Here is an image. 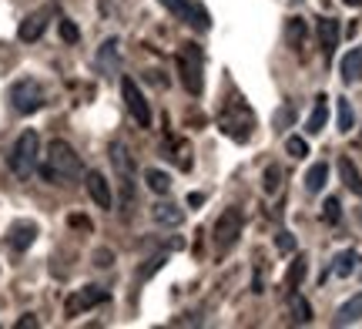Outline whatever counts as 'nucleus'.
Instances as JSON below:
<instances>
[{
  "instance_id": "21",
  "label": "nucleus",
  "mask_w": 362,
  "mask_h": 329,
  "mask_svg": "<svg viewBox=\"0 0 362 329\" xmlns=\"http://www.w3.org/2000/svg\"><path fill=\"white\" fill-rule=\"evenodd\" d=\"M151 219L158 225H181L185 222V212L178 205H171V202H158L155 209H151Z\"/></svg>"
},
{
  "instance_id": "31",
  "label": "nucleus",
  "mask_w": 362,
  "mask_h": 329,
  "mask_svg": "<svg viewBox=\"0 0 362 329\" xmlns=\"http://www.w3.org/2000/svg\"><path fill=\"white\" fill-rule=\"evenodd\" d=\"M292 121H296V108H292V105H282L279 111H275L272 125H275V132H285V128H288Z\"/></svg>"
},
{
  "instance_id": "16",
  "label": "nucleus",
  "mask_w": 362,
  "mask_h": 329,
  "mask_svg": "<svg viewBox=\"0 0 362 329\" xmlns=\"http://www.w3.org/2000/svg\"><path fill=\"white\" fill-rule=\"evenodd\" d=\"M339 74H342V81H346V84L362 81V47H352V51L339 61Z\"/></svg>"
},
{
  "instance_id": "30",
  "label": "nucleus",
  "mask_w": 362,
  "mask_h": 329,
  "mask_svg": "<svg viewBox=\"0 0 362 329\" xmlns=\"http://www.w3.org/2000/svg\"><path fill=\"white\" fill-rule=\"evenodd\" d=\"M339 219H342V202H339V198H325V205H322V222H325V225H336Z\"/></svg>"
},
{
  "instance_id": "20",
  "label": "nucleus",
  "mask_w": 362,
  "mask_h": 329,
  "mask_svg": "<svg viewBox=\"0 0 362 329\" xmlns=\"http://www.w3.org/2000/svg\"><path fill=\"white\" fill-rule=\"evenodd\" d=\"M325 121H329V98H325V94H319V98H315V108H312V115H309V121H305V132L319 134L325 128Z\"/></svg>"
},
{
  "instance_id": "35",
  "label": "nucleus",
  "mask_w": 362,
  "mask_h": 329,
  "mask_svg": "<svg viewBox=\"0 0 362 329\" xmlns=\"http://www.w3.org/2000/svg\"><path fill=\"white\" fill-rule=\"evenodd\" d=\"M17 329H37V316H34V313L21 316V319H17Z\"/></svg>"
},
{
  "instance_id": "15",
  "label": "nucleus",
  "mask_w": 362,
  "mask_h": 329,
  "mask_svg": "<svg viewBox=\"0 0 362 329\" xmlns=\"http://www.w3.org/2000/svg\"><path fill=\"white\" fill-rule=\"evenodd\" d=\"M47 17H51V11H34L27 13L24 21H21V27H17V37L24 40V44H34V40L47 30Z\"/></svg>"
},
{
  "instance_id": "40",
  "label": "nucleus",
  "mask_w": 362,
  "mask_h": 329,
  "mask_svg": "<svg viewBox=\"0 0 362 329\" xmlns=\"http://www.w3.org/2000/svg\"><path fill=\"white\" fill-rule=\"evenodd\" d=\"M359 272H362V269H359Z\"/></svg>"
},
{
  "instance_id": "26",
  "label": "nucleus",
  "mask_w": 362,
  "mask_h": 329,
  "mask_svg": "<svg viewBox=\"0 0 362 329\" xmlns=\"http://www.w3.org/2000/svg\"><path fill=\"white\" fill-rule=\"evenodd\" d=\"M292 319H296L298 326H305V323H312V306H309V299L305 296H298L296 289H292Z\"/></svg>"
},
{
  "instance_id": "22",
  "label": "nucleus",
  "mask_w": 362,
  "mask_h": 329,
  "mask_svg": "<svg viewBox=\"0 0 362 329\" xmlns=\"http://www.w3.org/2000/svg\"><path fill=\"white\" fill-rule=\"evenodd\" d=\"M325 178H329V165H325V161H315V165L305 171V192H309V195H319L325 188Z\"/></svg>"
},
{
  "instance_id": "24",
  "label": "nucleus",
  "mask_w": 362,
  "mask_h": 329,
  "mask_svg": "<svg viewBox=\"0 0 362 329\" xmlns=\"http://www.w3.org/2000/svg\"><path fill=\"white\" fill-rule=\"evenodd\" d=\"M336 121H339V132H342V134L356 128V111H352L349 98H339V101H336Z\"/></svg>"
},
{
  "instance_id": "32",
  "label": "nucleus",
  "mask_w": 362,
  "mask_h": 329,
  "mask_svg": "<svg viewBox=\"0 0 362 329\" xmlns=\"http://www.w3.org/2000/svg\"><path fill=\"white\" fill-rule=\"evenodd\" d=\"M275 249L282 252V255H288V252H296L298 249V242H296V236L288 232V229H282L279 236H275Z\"/></svg>"
},
{
  "instance_id": "3",
  "label": "nucleus",
  "mask_w": 362,
  "mask_h": 329,
  "mask_svg": "<svg viewBox=\"0 0 362 329\" xmlns=\"http://www.w3.org/2000/svg\"><path fill=\"white\" fill-rule=\"evenodd\" d=\"M37 158H40V134L34 128L21 132V138L13 142L11 155H7V165L17 178H30L34 168H37Z\"/></svg>"
},
{
  "instance_id": "34",
  "label": "nucleus",
  "mask_w": 362,
  "mask_h": 329,
  "mask_svg": "<svg viewBox=\"0 0 362 329\" xmlns=\"http://www.w3.org/2000/svg\"><path fill=\"white\" fill-rule=\"evenodd\" d=\"M61 37H64L67 44H78V40H81L78 24H74V21H67V17H61Z\"/></svg>"
},
{
  "instance_id": "27",
  "label": "nucleus",
  "mask_w": 362,
  "mask_h": 329,
  "mask_svg": "<svg viewBox=\"0 0 362 329\" xmlns=\"http://www.w3.org/2000/svg\"><path fill=\"white\" fill-rule=\"evenodd\" d=\"M305 269H309V265H305V255H296V262L288 265L285 286H288V289H298V286H302V279H305Z\"/></svg>"
},
{
  "instance_id": "1",
  "label": "nucleus",
  "mask_w": 362,
  "mask_h": 329,
  "mask_svg": "<svg viewBox=\"0 0 362 329\" xmlns=\"http://www.w3.org/2000/svg\"><path fill=\"white\" fill-rule=\"evenodd\" d=\"M40 178L51 185H78L84 178V161L74 148L54 138L47 145V155H44V165H40Z\"/></svg>"
},
{
  "instance_id": "39",
  "label": "nucleus",
  "mask_w": 362,
  "mask_h": 329,
  "mask_svg": "<svg viewBox=\"0 0 362 329\" xmlns=\"http://www.w3.org/2000/svg\"><path fill=\"white\" fill-rule=\"evenodd\" d=\"M342 4H349V7H362V0H342Z\"/></svg>"
},
{
  "instance_id": "18",
  "label": "nucleus",
  "mask_w": 362,
  "mask_h": 329,
  "mask_svg": "<svg viewBox=\"0 0 362 329\" xmlns=\"http://www.w3.org/2000/svg\"><path fill=\"white\" fill-rule=\"evenodd\" d=\"M339 178L346 182V188H349L352 195L362 198V175H359V168H356L352 158H339Z\"/></svg>"
},
{
  "instance_id": "9",
  "label": "nucleus",
  "mask_w": 362,
  "mask_h": 329,
  "mask_svg": "<svg viewBox=\"0 0 362 329\" xmlns=\"http://www.w3.org/2000/svg\"><path fill=\"white\" fill-rule=\"evenodd\" d=\"M242 225H245L242 209H225V212H221V219L215 222V246H218V252H228L235 242H238V236H242Z\"/></svg>"
},
{
  "instance_id": "33",
  "label": "nucleus",
  "mask_w": 362,
  "mask_h": 329,
  "mask_svg": "<svg viewBox=\"0 0 362 329\" xmlns=\"http://www.w3.org/2000/svg\"><path fill=\"white\" fill-rule=\"evenodd\" d=\"M285 151H288L292 158H305V155H309V145H305V138H296V134H292V138H285Z\"/></svg>"
},
{
  "instance_id": "11",
  "label": "nucleus",
  "mask_w": 362,
  "mask_h": 329,
  "mask_svg": "<svg viewBox=\"0 0 362 329\" xmlns=\"http://www.w3.org/2000/svg\"><path fill=\"white\" fill-rule=\"evenodd\" d=\"M315 34H319L322 57L325 61H332V54H336V47H339V37H342V24H339L336 17H322V21L315 24Z\"/></svg>"
},
{
  "instance_id": "5",
  "label": "nucleus",
  "mask_w": 362,
  "mask_h": 329,
  "mask_svg": "<svg viewBox=\"0 0 362 329\" xmlns=\"http://www.w3.org/2000/svg\"><path fill=\"white\" fill-rule=\"evenodd\" d=\"M7 98H11V108L17 111V115H34V111L44 108V88H40L34 78L13 81Z\"/></svg>"
},
{
  "instance_id": "7",
  "label": "nucleus",
  "mask_w": 362,
  "mask_h": 329,
  "mask_svg": "<svg viewBox=\"0 0 362 329\" xmlns=\"http://www.w3.org/2000/svg\"><path fill=\"white\" fill-rule=\"evenodd\" d=\"M107 155H111V165H115L117 182H121V198H124V205H131L134 202V158L121 142H111Z\"/></svg>"
},
{
  "instance_id": "29",
  "label": "nucleus",
  "mask_w": 362,
  "mask_h": 329,
  "mask_svg": "<svg viewBox=\"0 0 362 329\" xmlns=\"http://www.w3.org/2000/svg\"><path fill=\"white\" fill-rule=\"evenodd\" d=\"M165 262H168V255H165V252H161V255H155V259H148V262L138 269V282H144V279H151L155 272H161V265H165Z\"/></svg>"
},
{
  "instance_id": "6",
  "label": "nucleus",
  "mask_w": 362,
  "mask_h": 329,
  "mask_svg": "<svg viewBox=\"0 0 362 329\" xmlns=\"http://www.w3.org/2000/svg\"><path fill=\"white\" fill-rule=\"evenodd\" d=\"M158 4L168 7L181 24H188L192 30H198V34H205L208 27H211V13H208V7L198 4V0H158Z\"/></svg>"
},
{
  "instance_id": "13",
  "label": "nucleus",
  "mask_w": 362,
  "mask_h": 329,
  "mask_svg": "<svg viewBox=\"0 0 362 329\" xmlns=\"http://www.w3.org/2000/svg\"><path fill=\"white\" fill-rule=\"evenodd\" d=\"M34 238H37V225L34 222H13L11 229H7V246H11L13 252H27L30 246H34Z\"/></svg>"
},
{
  "instance_id": "19",
  "label": "nucleus",
  "mask_w": 362,
  "mask_h": 329,
  "mask_svg": "<svg viewBox=\"0 0 362 329\" xmlns=\"http://www.w3.org/2000/svg\"><path fill=\"white\" fill-rule=\"evenodd\" d=\"M359 319H362V292L339 306V313L332 323H336V326H349V323H359Z\"/></svg>"
},
{
  "instance_id": "28",
  "label": "nucleus",
  "mask_w": 362,
  "mask_h": 329,
  "mask_svg": "<svg viewBox=\"0 0 362 329\" xmlns=\"http://www.w3.org/2000/svg\"><path fill=\"white\" fill-rule=\"evenodd\" d=\"M279 185H282V168H279V165H269L265 175H262V192H265V195H275Z\"/></svg>"
},
{
  "instance_id": "38",
  "label": "nucleus",
  "mask_w": 362,
  "mask_h": 329,
  "mask_svg": "<svg viewBox=\"0 0 362 329\" xmlns=\"http://www.w3.org/2000/svg\"><path fill=\"white\" fill-rule=\"evenodd\" d=\"M202 202H205V195H202V192H192V195H188V205H202Z\"/></svg>"
},
{
  "instance_id": "2",
  "label": "nucleus",
  "mask_w": 362,
  "mask_h": 329,
  "mask_svg": "<svg viewBox=\"0 0 362 329\" xmlns=\"http://www.w3.org/2000/svg\"><path fill=\"white\" fill-rule=\"evenodd\" d=\"M178 78L192 98H198V94L205 91V51L194 40L178 47Z\"/></svg>"
},
{
  "instance_id": "23",
  "label": "nucleus",
  "mask_w": 362,
  "mask_h": 329,
  "mask_svg": "<svg viewBox=\"0 0 362 329\" xmlns=\"http://www.w3.org/2000/svg\"><path fill=\"white\" fill-rule=\"evenodd\" d=\"M144 185H148L155 195H168V192H171L168 171H161V168H148V171H144Z\"/></svg>"
},
{
  "instance_id": "4",
  "label": "nucleus",
  "mask_w": 362,
  "mask_h": 329,
  "mask_svg": "<svg viewBox=\"0 0 362 329\" xmlns=\"http://www.w3.org/2000/svg\"><path fill=\"white\" fill-rule=\"evenodd\" d=\"M221 132L228 134L232 142H248V134H252V128H255V115H252V108L245 105V101H238L235 98L232 101V111L225 108V115H221Z\"/></svg>"
},
{
  "instance_id": "25",
  "label": "nucleus",
  "mask_w": 362,
  "mask_h": 329,
  "mask_svg": "<svg viewBox=\"0 0 362 329\" xmlns=\"http://www.w3.org/2000/svg\"><path fill=\"white\" fill-rule=\"evenodd\" d=\"M356 262H359V255H356L352 249L339 252V255H336V262H332V272H336L339 279H346V276H352V272H356Z\"/></svg>"
},
{
  "instance_id": "37",
  "label": "nucleus",
  "mask_w": 362,
  "mask_h": 329,
  "mask_svg": "<svg viewBox=\"0 0 362 329\" xmlns=\"http://www.w3.org/2000/svg\"><path fill=\"white\" fill-rule=\"evenodd\" d=\"M71 225H74V229H90V222L84 215H71Z\"/></svg>"
},
{
  "instance_id": "36",
  "label": "nucleus",
  "mask_w": 362,
  "mask_h": 329,
  "mask_svg": "<svg viewBox=\"0 0 362 329\" xmlns=\"http://www.w3.org/2000/svg\"><path fill=\"white\" fill-rule=\"evenodd\" d=\"M94 265H111V252L98 249V252H94Z\"/></svg>"
},
{
  "instance_id": "17",
  "label": "nucleus",
  "mask_w": 362,
  "mask_h": 329,
  "mask_svg": "<svg viewBox=\"0 0 362 329\" xmlns=\"http://www.w3.org/2000/svg\"><path fill=\"white\" fill-rule=\"evenodd\" d=\"M305 34H309V27H305L302 17H288V21H285V44H288L292 51H302Z\"/></svg>"
},
{
  "instance_id": "12",
  "label": "nucleus",
  "mask_w": 362,
  "mask_h": 329,
  "mask_svg": "<svg viewBox=\"0 0 362 329\" xmlns=\"http://www.w3.org/2000/svg\"><path fill=\"white\" fill-rule=\"evenodd\" d=\"M84 185H88V195L94 198L98 209H111V205H115L111 185H107V178H104L101 171H88V175H84Z\"/></svg>"
},
{
  "instance_id": "10",
  "label": "nucleus",
  "mask_w": 362,
  "mask_h": 329,
  "mask_svg": "<svg viewBox=\"0 0 362 329\" xmlns=\"http://www.w3.org/2000/svg\"><path fill=\"white\" fill-rule=\"evenodd\" d=\"M98 303H107V289L104 286H84V289H74L67 296V316H81V313H88L94 309Z\"/></svg>"
},
{
  "instance_id": "8",
  "label": "nucleus",
  "mask_w": 362,
  "mask_h": 329,
  "mask_svg": "<svg viewBox=\"0 0 362 329\" xmlns=\"http://www.w3.org/2000/svg\"><path fill=\"white\" fill-rule=\"evenodd\" d=\"M121 98H124L128 115L138 121V128H151V105L141 94V88L134 84V78H121Z\"/></svg>"
},
{
  "instance_id": "14",
  "label": "nucleus",
  "mask_w": 362,
  "mask_h": 329,
  "mask_svg": "<svg viewBox=\"0 0 362 329\" xmlns=\"http://www.w3.org/2000/svg\"><path fill=\"white\" fill-rule=\"evenodd\" d=\"M117 67H121V40L107 37L101 47H98V71L111 78V74H117Z\"/></svg>"
}]
</instances>
